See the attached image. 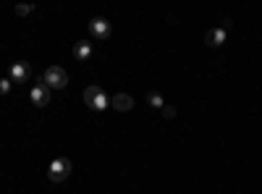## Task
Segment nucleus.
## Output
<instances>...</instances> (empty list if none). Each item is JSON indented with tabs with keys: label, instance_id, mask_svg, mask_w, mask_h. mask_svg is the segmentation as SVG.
I'll return each mask as SVG.
<instances>
[{
	"label": "nucleus",
	"instance_id": "6",
	"mask_svg": "<svg viewBox=\"0 0 262 194\" xmlns=\"http://www.w3.org/2000/svg\"><path fill=\"white\" fill-rule=\"evenodd\" d=\"M29 76H32V66H29V63L16 60L13 66H11V79H13V81H27Z\"/></svg>",
	"mask_w": 262,
	"mask_h": 194
},
{
	"label": "nucleus",
	"instance_id": "11",
	"mask_svg": "<svg viewBox=\"0 0 262 194\" xmlns=\"http://www.w3.org/2000/svg\"><path fill=\"white\" fill-rule=\"evenodd\" d=\"M11 92V79H0V95H8Z\"/></svg>",
	"mask_w": 262,
	"mask_h": 194
},
{
	"label": "nucleus",
	"instance_id": "1",
	"mask_svg": "<svg viewBox=\"0 0 262 194\" xmlns=\"http://www.w3.org/2000/svg\"><path fill=\"white\" fill-rule=\"evenodd\" d=\"M84 102L92 107V111H105L107 105H111V97L105 95V90L102 87H95V84H90V87L84 90Z\"/></svg>",
	"mask_w": 262,
	"mask_h": 194
},
{
	"label": "nucleus",
	"instance_id": "10",
	"mask_svg": "<svg viewBox=\"0 0 262 194\" xmlns=\"http://www.w3.org/2000/svg\"><path fill=\"white\" fill-rule=\"evenodd\" d=\"M147 102H149L152 107H160V111L165 107V100H163V95H160V92H149V95H147Z\"/></svg>",
	"mask_w": 262,
	"mask_h": 194
},
{
	"label": "nucleus",
	"instance_id": "5",
	"mask_svg": "<svg viewBox=\"0 0 262 194\" xmlns=\"http://www.w3.org/2000/svg\"><path fill=\"white\" fill-rule=\"evenodd\" d=\"M90 32H92V37H97V39H107V37H111V21L102 18V16H95V18L90 21Z\"/></svg>",
	"mask_w": 262,
	"mask_h": 194
},
{
	"label": "nucleus",
	"instance_id": "8",
	"mask_svg": "<svg viewBox=\"0 0 262 194\" xmlns=\"http://www.w3.org/2000/svg\"><path fill=\"white\" fill-rule=\"evenodd\" d=\"M205 42L210 48H221L223 42H226V32L221 29V27H215V29H210L207 34H205Z\"/></svg>",
	"mask_w": 262,
	"mask_h": 194
},
{
	"label": "nucleus",
	"instance_id": "12",
	"mask_svg": "<svg viewBox=\"0 0 262 194\" xmlns=\"http://www.w3.org/2000/svg\"><path fill=\"white\" fill-rule=\"evenodd\" d=\"M32 11H34V6H16V13L18 16H29Z\"/></svg>",
	"mask_w": 262,
	"mask_h": 194
},
{
	"label": "nucleus",
	"instance_id": "3",
	"mask_svg": "<svg viewBox=\"0 0 262 194\" xmlns=\"http://www.w3.org/2000/svg\"><path fill=\"white\" fill-rule=\"evenodd\" d=\"M42 81L48 84V90H63L66 84H69V74H66L60 66H50L45 71V76H42Z\"/></svg>",
	"mask_w": 262,
	"mask_h": 194
},
{
	"label": "nucleus",
	"instance_id": "4",
	"mask_svg": "<svg viewBox=\"0 0 262 194\" xmlns=\"http://www.w3.org/2000/svg\"><path fill=\"white\" fill-rule=\"evenodd\" d=\"M32 102L37 105V107H45V105H50V90H48V84L45 81H37L34 87H32Z\"/></svg>",
	"mask_w": 262,
	"mask_h": 194
},
{
	"label": "nucleus",
	"instance_id": "9",
	"mask_svg": "<svg viewBox=\"0 0 262 194\" xmlns=\"http://www.w3.org/2000/svg\"><path fill=\"white\" fill-rule=\"evenodd\" d=\"M92 55V45L86 39H81V42H76V48H74V58H79V60H86Z\"/></svg>",
	"mask_w": 262,
	"mask_h": 194
},
{
	"label": "nucleus",
	"instance_id": "7",
	"mask_svg": "<svg viewBox=\"0 0 262 194\" xmlns=\"http://www.w3.org/2000/svg\"><path fill=\"white\" fill-rule=\"evenodd\" d=\"M111 105L116 107V111L126 113V111H131V107H134V97L126 95V92H118V95H113V97H111Z\"/></svg>",
	"mask_w": 262,
	"mask_h": 194
},
{
	"label": "nucleus",
	"instance_id": "13",
	"mask_svg": "<svg viewBox=\"0 0 262 194\" xmlns=\"http://www.w3.org/2000/svg\"><path fill=\"white\" fill-rule=\"evenodd\" d=\"M163 116H165V118H176V107L165 105V107H163Z\"/></svg>",
	"mask_w": 262,
	"mask_h": 194
},
{
	"label": "nucleus",
	"instance_id": "2",
	"mask_svg": "<svg viewBox=\"0 0 262 194\" xmlns=\"http://www.w3.org/2000/svg\"><path fill=\"white\" fill-rule=\"evenodd\" d=\"M69 174H71V160H69V158H55V160L50 163V168H48V176H50V181H55V184L66 181V179H69Z\"/></svg>",
	"mask_w": 262,
	"mask_h": 194
}]
</instances>
